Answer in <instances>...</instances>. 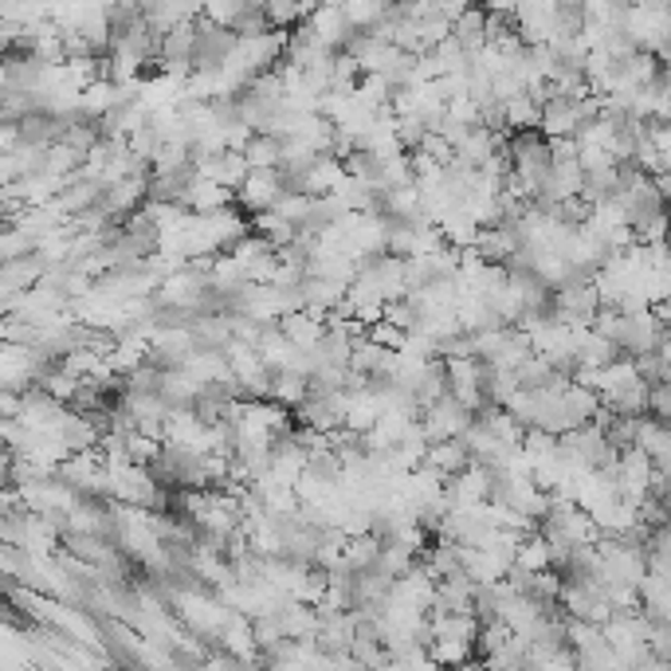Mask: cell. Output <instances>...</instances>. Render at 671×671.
<instances>
[{"label": "cell", "mask_w": 671, "mask_h": 671, "mask_svg": "<svg viewBox=\"0 0 671 671\" xmlns=\"http://www.w3.org/2000/svg\"><path fill=\"white\" fill-rule=\"evenodd\" d=\"M424 467H432V471L447 483V479L464 476L467 467H476V459H471V447H467L464 440H440V444H429Z\"/></svg>", "instance_id": "7a4b0ae2"}, {"label": "cell", "mask_w": 671, "mask_h": 671, "mask_svg": "<svg viewBox=\"0 0 671 671\" xmlns=\"http://www.w3.org/2000/svg\"><path fill=\"white\" fill-rule=\"evenodd\" d=\"M487 9H467L464 16L452 24V39H456L459 48L467 51V56H479V51L491 44V32H487Z\"/></svg>", "instance_id": "277c9868"}, {"label": "cell", "mask_w": 671, "mask_h": 671, "mask_svg": "<svg viewBox=\"0 0 671 671\" xmlns=\"http://www.w3.org/2000/svg\"><path fill=\"white\" fill-rule=\"evenodd\" d=\"M334 671H370V668H361V663L354 660V656H346V660L334 663Z\"/></svg>", "instance_id": "52a82bcc"}, {"label": "cell", "mask_w": 671, "mask_h": 671, "mask_svg": "<svg viewBox=\"0 0 671 671\" xmlns=\"http://www.w3.org/2000/svg\"><path fill=\"white\" fill-rule=\"evenodd\" d=\"M471 594H476V582H471L467 574L436 582V594H432V616L471 613Z\"/></svg>", "instance_id": "3957f363"}, {"label": "cell", "mask_w": 671, "mask_h": 671, "mask_svg": "<svg viewBox=\"0 0 671 671\" xmlns=\"http://www.w3.org/2000/svg\"><path fill=\"white\" fill-rule=\"evenodd\" d=\"M243 157L252 169H279L283 166V137L275 134H255L248 146H243Z\"/></svg>", "instance_id": "5b68a950"}, {"label": "cell", "mask_w": 671, "mask_h": 671, "mask_svg": "<svg viewBox=\"0 0 671 671\" xmlns=\"http://www.w3.org/2000/svg\"><path fill=\"white\" fill-rule=\"evenodd\" d=\"M652 412H656V420L671 424V381H668V385H656V390H652Z\"/></svg>", "instance_id": "8992f818"}, {"label": "cell", "mask_w": 671, "mask_h": 671, "mask_svg": "<svg viewBox=\"0 0 671 671\" xmlns=\"http://www.w3.org/2000/svg\"><path fill=\"white\" fill-rule=\"evenodd\" d=\"M283 196H287V189H283L279 169H252V177H248L240 185V193H236V205H240V213H252V220H255V216L272 213Z\"/></svg>", "instance_id": "6da1fadb"}]
</instances>
